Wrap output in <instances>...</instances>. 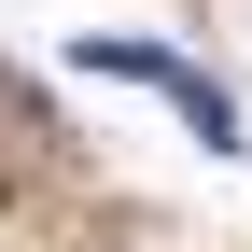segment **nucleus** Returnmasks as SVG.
<instances>
[{"mask_svg":"<svg viewBox=\"0 0 252 252\" xmlns=\"http://www.w3.org/2000/svg\"><path fill=\"white\" fill-rule=\"evenodd\" d=\"M84 70H112V84H154V98H168L182 126H196L210 154H238V98L196 70V56H168V42H84Z\"/></svg>","mask_w":252,"mask_h":252,"instance_id":"obj_1","label":"nucleus"}]
</instances>
